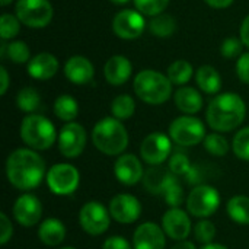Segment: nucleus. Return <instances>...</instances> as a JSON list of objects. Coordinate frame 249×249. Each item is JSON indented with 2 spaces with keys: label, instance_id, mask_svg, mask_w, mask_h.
<instances>
[{
  "label": "nucleus",
  "instance_id": "f257e3e1",
  "mask_svg": "<svg viewBox=\"0 0 249 249\" xmlns=\"http://www.w3.org/2000/svg\"><path fill=\"white\" fill-rule=\"evenodd\" d=\"M6 175L9 182L18 190H32L44 179V159L34 150L18 149L7 158Z\"/></svg>",
  "mask_w": 249,
  "mask_h": 249
},
{
  "label": "nucleus",
  "instance_id": "f03ea898",
  "mask_svg": "<svg viewBox=\"0 0 249 249\" xmlns=\"http://www.w3.org/2000/svg\"><path fill=\"white\" fill-rule=\"evenodd\" d=\"M245 102L236 93H222L216 96L207 108L206 118L216 131H232L245 118Z\"/></svg>",
  "mask_w": 249,
  "mask_h": 249
},
{
  "label": "nucleus",
  "instance_id": "7ed1b4c3",
  "mask_svg": "<svg viewBox=\"0 0 249 249\" xmlns=\"http://www.w3.org/2000/svg\"><path fill=\"white\" fill-rule=\"evenodd\" d=\"M92 142L99 152L108 156H115L125 150L128 144V133L117 118L108 117L98 121L93 127Z\"/></svg>",
  "mask_w": 249,
  "mask_h": 249
},
{
  "label": "nucleus",
  "instance_id": "20e7f679",
  "mask_svg": "<svg viewBox=\"0 0 249 249\" xmlns=\"http://www.w3.org/2000/svg\"><path fill=\"white\" fill-rule=\"evenodd\" d=\"M134 92L143 102L159 105L171 98L172 82L159 71L143 70L134 79Z\"/></svg>",
  "mask_w": 249,
  "mask_h": 249
},
{
  "label": "nucleus",
  "instance_id": "39448f33",
  "mask_svg": "<svg viewBox=\"0 0 249 249\" xmlns=\"http://www.w3.org/2000/svg\"><path fill=\"white\" fill-rule=\"evenodd\" d=\"M20 137L35 150H47L54 144L57 133L48 118L32 114L23 118L20 124Z\"/></svg>",
  "mask_w": 249,
  "mask_h": 249
},
{
  "label": "nucleus",
  "instance_id": "423d86ee",
  "mask_svg": "<svg viewBox=\"0 0 249 249\" xmlns=\"http://www.w3.org/2000/svg\"><path fill=\"white\" fill-rule=\"evenodd\" d=\"M16 16L29 28H44L53 19V6L48 0H19Z\"/></svg>",
  "mask_w": 249,
  "mask_h": 249
},
{
  "label": "nucleus",
  "instance_id": "0eeeda50",
  "mask_svg": "<svg viewBox=\"0 0 249 249\" xmlns=\"http://www.w3.org/2000/svg\"><path fill=\"white\" fill-rule=\"evenodd\" d=\"M171 139L181 146H196L206 139V128L198 118L179 117L169 125Z\"/></svg>",
  "mask_w": 249,
  "mask_h": 249
},
{
  "label": "nucleus",
  "instance_id": "6e6552de",
  "mask_svg": "<svg viewBox=\"0 0 249 249\" xmlns=\"http://www.w3.org/2000/svg\"><path fill=\"white\" fill-rule=\"evenodd\" d=\"M220 206V196L214 187L198 185L196 187L187 200L188 212L196 217H209Z\"/></svg>",
  "mask_w": 249,
  "mask_h": 249
},
{
  "label": "nucleus",
  "instance_id": "1a4fd4ad",
  "mask_svg": "<svg viewBox=\"0 0 249 249\" xmlns=\"http://www.w3.org/2000/svg\"><path fill=\"white\" fill-rule=\"evenodd\" d=\"M79 172L73 165L57 163L47 172V184L57 196H69L79 187Z\"/></svg>",
  "mask_w": 249,
  "mask_h": 249
},
{
  "label": "nucleus",
  "instance_id": "9d476101",
  "mask_svg": "<svg viewBox=\"0 0 249 249\" xmlns=\"http://www.w3.org/2000/svg\"><path fill=\"white\" fill-rule=\"evenodd\" d=\"M79 222L83 231L89 235H102L109 228V213L98 201L86 203L79 213Z\"/></svg>",
  "mask_w": 249,
  "mask_h": 249
},
{
  "label": "nucleus",
  "instance_id": "9b49d317",
  "mask_svg": "<svg viewBox=\"0 0 249 249\" xmlns=\"http://www.w3.org/2000/svg\"><path fill=\"white\" fill-rule=\"evenodd\" d=\"M86 144V131L77 123L66 124L58 134V150L64 158H77Z\"/></svg>",
  "mask_w": 249,
  "mask_h": 249
},
{
  "label": "nucleus",
  "instance_id": "f8f14e48",
  "mask_svg": "<svg viewBox=\"0 0 249 249\" xmlns=\"http://www.w3.org/2000/svg\"><path fill=\"white\" fill-rule=\"evenodd\" d=\"M146 22L140 12L137 10H121L115 15L112 20V31L117 36L123 39H136L144 31Z\"/></svg>",
  "mask_w": 249,
  "mask_h": 249
},
{
  "label": "nucleus",
  "instance_id": "ddd939ff",
  "mask_svg": "<svg viewBox=\"0 0 249 249\" xmlns=\"http://www.w3.org/2000/svg\"><path fill=\"white\" fill-rule=\"evenodd\" d=\"M171 150H172L171 140L162 133L149 134L140 146V155L143 160L147 162L150 166L163 163L166 158L171 155Z\"/></svg>",
  "mask_w": 249,
  "mask_h": 249
},
{
  "label": "nucleus",
  "instance_id": "4468645a",
  "mask_svg": "<svg viewBox=\"0 0 249 249\" xmlns=\"http://www.w3.org/2000/svg\"><path fill=\"white\" fill-rule=\"evenodd\" d=\"M109 214L118 223H133L142 214V206L134 196L118 194L109 203Z\"/></svg>",
  "mask_w": 249,
  "mask_h": 249
},
{
  "label": "nucleus",
  "instance_id": "2eb2a0df",
  "mask_svg": "<svg viewBox=\"0 0 249 249\" xmlns=\"http://www.w3.org/2000/svg\"><path fill=\"white\" fill-rule=\"evenodd\" d=\"M13 216L19 225L31 228L39 222L42 216V206L35 196L23 194L16 200L13 206Z\"/></svg>",
  "mask_w": 249,
  "mask_h": 249
},
{
  "label": "nucleus",
  "instance_id": "dca6fc26",
  "mask_svg": "<svg viewBox=\"0 0 249 249\" xmlns=\"http://www.w3.org/2000/svg\"><path fill=\"white\" fill-rule=\"evenodd\" d=\"M163 232L174 241H185L191 232V222L187 213L178 207L169 209L162 217Z\"/></svg>",
  "mask_w": 249,
  "mask_h": 249
},
{
  "label": "nucleus",
  "instance_id": "f3484780",
  "mask_svg": "<svg viewBox=\"0 0 249 249\" xmlns=\"http://www.w3.org/2000/svg\"><path fill=\"white\" fill-rule=\"evenodd\" d=\"M134 249H165V233L156 223L147 222L140 225L133 236Z\"/></svg>",
  "mask_w": 249,
  "mask_h": 249
},
{
  "label": "nucleus",
  "instance_id": "a211bd4d",
  "mask_svg": "<svg viewBox=\"0 0 249 249\" xmlns=\"http://www.w3.org/2000/svg\"><path fill=\"white\" fill-rule=\"evenodd\" d=\"M114 172L117 179L124 185H134L143 177V166L137 156L128 153L117 159L114 165Z\"/></svg>",
  "mask_w": 249,
  "mask_h": 249
},
{
  "label": "nucleus",
  "instance_id": "6ab92c4d",
  "mask_svg": "<svg viewBox=\"0 0 249 249\" xmlns=\"http://www.w3.org/2000/svg\"><path fill=\"white\" fill-rule=\"evenodd\" d=\"M93 66L92 63L82 55H74L67 60L64 66V74L66 77L74 83V85H85L89 83L93 77Z\"/></svg>",
  "mask_w": 249,
  "mask_h": 249
},
{
  "label": "nucleus",
  "instance_id": "aec40b11",
  "mask_svg": "<svg viewBox=\"0 0 249 249\" xmlns=\"http://www.w3.org/2000/svg\"><path fill=\"white\" fill-rule=\"evenodd\" d=\"M131 70L133 67L128 58H125L124 55H114L107 61L104 67V74L111 85L120 86L128 80V77L131 76Z\"/></svg>",
  "mask_w": 249,
  "mask_h": 249
},
{
  "label": "nucleus",
  "instance_id": "412c9836",
  "mask_svg": "<svg viewBox=\"0 0 249 249\" xmlns=\"http://www.w3.org/2000/svg\"><path fill=\"white\" fill-rule=\"evenodd\" d=\"M58 70V61L57 58L50 53H41L35 55L28 66V73L31 77L38 80H47L51 79Z\"/></svg>",
  "mask_w": 249,
  "mask_h": 249
},
{
  "label": "nucleus",
  "instance_id": "4be33fe9",
  "mask_svg": "<svg viewBox=\"0 0 249 249\" xmlns=\"http://www.w3.org/2000/svg\"><path fill=\"white\" fill-rule=\"evenodd\" d=\"M175 179L172 172L165 171L163 168H160L159 165H155L152 168L147 169V172L144 174L143 178V184L144 188L152 193V194H163L165 190L168 188V185Z\"/></svg>",
  "mask_w": 249,
  "mask_h": 249
},
{
  "label": "nucleus",
  "instance_id": "5701e85b",
  "mask_svg": "<svg viewBox=\"0 0 249 249\" xmlns=\"http://www.w3.org/2000/svg\"><path fill=\"white\" fill-rule=\"evenodd\" d=\"M38 236L42 244L48 247H57L63 242L66 236V228L64 225L57 219H47L41 223Z\"/></svg>",
  "mask_w": 249,
  "mask_h": 249
},
{
  "label": "nucleus",
  "instance_id": "b1692460",
  "mask_svg": "<svg viewBox=\"0 0 249 249\" xmlns=\"http://www.w3.org/2000/svg\"><path fill=\"white\" fill-rule=\"evenodd\" d=\"M175 105L185 114H196L203 107V98L194 88H181L175 92Z\"/></svg>",
  "mask_w": 249,
  "mask_h": 249
},
{
  "label": "nucleus",
  "instance_id": "393cba45",
  "mask_svg": "<svg viewBox=\"0 0 249 249\" xmlns=\"http://www.w3.org/2000/svg\"><path fill=\"white\" fill-rule=\"evenodd\" d=\"M198 88L206 93H217L222 88V79L217 70L212 66H201L196 73Z\"/></svg>",
  "mask_w": 249,
  "mask_h": 249
},
{
  "label": "nucleus",
  "instance_id": "a878e982",
  "mask_svg": "<svg viewBox=\"0 0 249 249\" xmlns=\"http://www.w3.org/2000/svg\"><path fill=\"white\" fill-rule=\"evenodd\" d=\"M228 214L232 220L241 225H249V197L236 196L229 200L226 206Z\"/></svg>",
  "mask_w": 249,
  "mask_h": 249
},
{
  "label": "nucleus",
  "instance_id": "bb28decb",
  "mask_svg": "<svg viewBox=\"0 0 249 249\" xmlns=\"http://www.w3.org/2000/svg\"><path fill=\"white\" fill-rule=\"evenodd\" d=\"M54 114L63 120L71 123L79 114V105L76 99L70 95H61L54 102Z\"/></svg>",
  "mask_w": 249,
  "mask_h": 249
},
{
  "label": "nucleus",
  "instance_id": "cd10ccee",
  "mask_svg": "<svg viewBox=\"0 0 249 249\" xmlns=\"http://www.w3.org/2000/svg\"><path fill=\"white\" fill-rule=\"evenodd\" d=\"M150 32L155 35V36H159V38H168L171 36L175 29H177V23H175V19L171 16V15H166V13H160L158 16H153V19L150 20Z\"/></svg>",
  "mask_w": 249,
  "mask_h": 249
},
{
  "label": "nucleus",
  "instance_id": "c85d7f7f",
  "mask_svg": "<svg viewBox=\"0 0 249 249\" xmlns=\"http://www.w3.org/2000/svg\"><path fill=\"white\" fill-rule=\"evenodd\" d=\"M168 77L174 85H185L193 77V66L185 60H178L169 66Z\"/></svg>",
  "mask_w": 249,
  "mask_h": 249
},
{
  "label": "nucleus",
  "instance_id": "c756f323",
  "mask_svg": "<svg viewBox=\"0 0 249 249\" xmlns=\"http://www.w3.org/2000/svg\"><path fill=\"white\" fill-rule=\"evenodd\" d=\"M136 109V104L133 101V98L130 95H120L112 101L111 105V111L114 118L117 120H127L134 114Z\"/></svg>",
  "mask_w": 249,
  "mask_h": 249
},
{
  "label": "nucleus",
  "instance_id": "7c9ffc66",
  "mask_svg": "<svg viewBox=\"0 0 249 249\" xmlns=\"http://www.w3.org/2000/svg\"><path fill=\"white\" fill-rule=\"evenodd\" d=\"M1 54L6 55L13 63H25L29 58V48L22 41H15L10 44H1Z\"/></svg>",
  "mask_w": 249,
  "mask_h": 249
},
{
  "label": "nucleus",
  "instance_id": "2f4dec72",
  "mask_svg": "<svg viewBox=\"0 0 249 249\" xmlns=\"http://www.w3.org/2000/svg\"><path fill=\"white\" fill-rule=\"evenodd\" d=\"M16 104L19 107L20 111L23 112H34L39 108L41 104V98L39 93L32 89V88H23L16 98Z\"/></svg>",
  "mask_w": 249,
  "mask_h": 249
},
{
  "label": "nucleus",
  "instance_id": "473e14b6",
  "mask_svg": "<svg viewBox=\"0 0 249 249\" xmlns=\"http://www.w3.org/2000/svg\"><path fill=\"white\" fill-rule=\"evenodd\" d=\"M204 149L213 156H225L229 152L228 140L220 134H209L204 139Z\"/></svg>",
  "mask_w": 249,
  "mask_h": 249
},
{
  "label": "nucleus",
  "instance_id": "72a5a7b5",
  "mask_svg": "<svg viewBox=\"0 0 249 249\" xmlns=\"http://www.w3.org/2000/svg\"><path fill=\"white\" fill-rule=\"evenodd\" d=\"M168 3H169V0H134L137 10L146 16L160 15L166 9Z\"/></svg>",
  "mask_w": 249,
  "mask_h": 249
},
{
  "label": "nucleus",
  "instance_id": "f704fd0d",
  "mask_svg": "<svg viewBox=\"0 0 249 249\" xmlns=\"http://www.w3.org/2000/svg\"><path fill=\"white\" fill-rule=\"evenodd\" d=\"M233 153L242 160H249V127L236 133L233 139Z\"/></svg>",
  "mask_w": 249,
  "mask_h": 249
},
{
  "label": "nucleus",
  "instance_id": "c9c22d12",
  "mask_svg": "<svg viewBox=\"0 0 249 249\" xmlns=\"http://www.w3.org/2000/svg\"><path fill=\"white\" fill-rule=\"evenodd\" d=\"M19 19L9 15V13H4L1 18H0V35H1V39H10L13 36H16L19 34Z\"/></svg>",
  "mask_w": 249,
  "mask_h": 249
},
{
  "label": "nucleus",
  "instance_id": "e433bc0d",
  "mask_svg": "<svg viewBox=\"0 0 249 249\" xmlns=\"http://www.w3.org/2000/svg\"><path fill=\"white\" fill-rule=\"evenodd\" d=\"M194 236L198 242H201L204 245L212 244V241L216 236V228L212 222L201 220L194 226Z\"/></svg>",
  "mask_w": 249,
  "mask_h": 249
},
{
  "label": "nucleus",
  "instance_id": "4c0bfd02",
  "mask_svg": "<svg viewBox=\"0 0 249 249\" xmlns=\"http://www.w3.org/2000/svg\"><path fill=\"white\" fill-rule=\"evenodd\" d=\"M191 169V163H190V159L182 155V153H175L171 156L169 159V171L174 174V175H187L188 171Z\"/></svg>",
  "mask_w": 249,
  "mask_h": 249
},
{
  "label": "nucleus",
  "instance_id": "58836bf2",
  "mask_svg": "<svg viewBox=\"0 0 249 249\" xmlns=\"http://www.w3.org/2000/svg\"><path fill=\"white\" fill-rule=\"evenodd\" d=\"M163 196H165L166 203H168L169 206H172V207H178V206L182 203V200H184L182 187L178 184L177 179H174V181L168 185V188L165 190Z\"/></svg>",
  "mask_w": 249,
  "mask_h": 249
},
{
  "label": "nucleus",
  "instance_id": "ea45409f",
  "mask_svg": "<svg viewBox=\"0 0 249 249\" xmlns=\"http://www.w3.org/2000/svg\"><path fill=\"white\" fill-rule=\"evenodd\" d=\"M242 45L244 42L238 38H228L223 41L220 51L226 58H236L242 53Z\"/></svg>",
  "mask_w": 249,
  "mask_h": 249
},
{
  "label": "nucleus",
  "instance_id": "a19ab883",
  "mask_svg": "<svg viewBox=\"0 0 249 249\" xmlns=\"http://www.w3.org/2000/svg\"><path fill=\"white\" fill-rule=\"evenodd\" d=\"M12 233H13V228L10 220L4 213H0V244L1 245L7 244L12 238Z\"/></svg>",
  "mask_w": 249,
  "mask_h": 249
},
{
  "label": "nucleus",
  "instance_id": "79ce46f5",
  "mask_svg": "<svg viewBox=\"0 0 249 249\" xmlns=\"http://www.w3.org/2000/svg\"><path fill=\"white\" fill-rule=\"evenodd\" d=\"M236 73L241 82L249 85V53H245L239 57L236 63Z\"/></svg>",
  "mask_w": 249,
  "mask_h": 249
},
{
  "label": "nucleus",
  "instance_id": "37998d69",
  "mask_svg": "<svg viewBox=\"0 0 249 249\" xmlns=\"http://www.w3.org/2000/svg\"><path fill=\"white\" fill-rule=\"evenodd\" d=\"M102 249H131L130 244L121 238V236H111L108 238L104 245H102Z\"/></svg>",
  "mask_w": 249,
  "mask_h": 249
},
{
  "label": "nucleus",
  "instance_id": "c03bdc74",
  "mask_svg": "<svg viewBox=\"0 0 249 249\" xmlns=\"http://www.w3.org/2000/svg\"><path fill=\"white\" fill-rule=\"evenodd\" d=\"M241 41L249 48V16H247L241 25Z\"/></svg>",
  "mask_w": 249,
  "mask_h": 249
},
{
  "label": "nucleus",
  "instance_id": "a18cd8bd",
  "mask_svg": "<svg viewBox=\"0 0 249 249\" xmlns=\"http://www.w3.org/2000/svg\"><path fill=\"white\" fill-rule=\"evenodd\" d=\"M185 179L188 184H198L200 179V172H198V166H191V169L188 171V174L185 175Z\"/></svg>",
  "mask_w": 249,
  "mask_h": 249
},
{
  "label": "nucleus",
  "instance_id": "49530a36",
  "mask_svg": "<svg viewBox=\"0 0 249 249\" xmlns=\"http://www.w3.org/2000/svg\"><path fill=\"white\" fill-rule=\"evenodd\" d=\"M209 6L216 7V9H223V7H229L233 0H204Z\"/></svg>",
  "mask_w": 249,
  "mask_h": 249
},
{
  "label": "nucleus",
  "instance_id": "de8ad7c7",
  "mask_svg": "<svg viewBox=\"0 0 249 249\" xmlns=\"http://www.w3.org/2000/svg\"><path fill=\"white\" fill-rule=\"evenodd\" d=\"M0 77H1V88H0V93L4 95L6 90H7V86H9V74L6 71L4 67H0Z\"/></svg>",
  "mask_w": 249,
  "mask_h": 249
},
{
  "label": "nucleus",
  "instance_id": "09e8293b",
  "mask_svg": "<svg viewBox=\"0 0 249 249\" xmlns=\"http://www.w3.org/2000/svg\"><path fill=\"white\" fill-rule=\"evenodd\" d=\"M172 249H197L196 248V245L193 244V242H190V241H179L175 247Z\"/></svg>",
  "mask_w": 249,
  "mask_h": 249
},
{
  "label": "nucleus",
  "instance_id": "8fccbe9b",
  "mask_svg": "<svg viewBox=\"0 0 249 249\" xmlns=\"http://www.w3.org/2000/svg\"><path fill=\"white\" fill-rule=\"evenodd\" d=\"M201 249H228L226 247H223V245H219V244H207V245H204Z\"/></svg>",
  "mask_w": 249,
  "mask_h": 249
},
{
  "label": "nucleus",
  "instance_id": "3c124183",
  "mask_svg": "<svg viewBox=\"0 0 249 249\" xmlns=\"http://www.w3.org/2000/svg\"><path fill=\"white\" fill-rule=\"evenodd\" d=\"M114 4H125V3H128V0H111Z\"/></svg>",
  "mask_w": 249,
  "mask_h": 249
},
{
  "label": "nucleus",
  "instance_id": "603ef678",
  "mask_svg": "<svg viewBox=\"0 0 249 249\" xmlns=\"http://www.w3.org/2000/svg\"><path fill=\"white\" fill-rule=\"evenodd\" d=\"M10 1H12V0H0V4H1V6H7Z\"/></svg>",
  "mask_w": 249,
  "mask_h": 249
},
{
  "label": "nucleus",
  "instance_id": "864d4df0",
  "mask_svg": "<svg viewBox=\"0 0 249 249\" xmlns=\"http://www.w3.org/2000/svg\"><path fill=\"white\" fill-rule=\"evenodd\" d=\"M61 249H74V248H70V247H67V248H61Z\"/></svg>",
  "mask_w": 249,
  "mask_h": 249
}]
</instances>
